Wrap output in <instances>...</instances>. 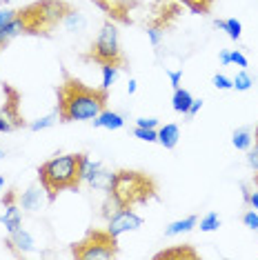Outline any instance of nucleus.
Returning <instances> with one entry per match:
<instances>
[{"mask_svg":"<svg viewBox=\"0 0 258 260\" xmlns=\"http://www.w3.org/2000/svg\"><path fill=\"white\" fill-rule=\"evenodd\" d=\"M136 91H138V82H136V78H129V82H127V93H129V96H134Z\"/></svg>","mask_w":258,"mask_h":260,"instance_id":"nucleus-40","label":"nucleus"},{"mask_svg":"<svg viewBox=\"0 0 258 260\" xmlns=\"http://www.w3.org/2000/svg\"><path fill=\"white\" fill-rule=\"evenodd\" d=\"M178 140H180L178 125H172V122H169V125L158 129V143L165 147V149H174V147L178 145Z\"/></svg>","mask_w":258,"mask_h":260,"instance_id":"nucleus-14","label":"nucleus"},{"mask_svg":"<svg viewBox=\"0 0 258 260\" xmlns=\"http://www.w3.org/2000/svg\"><path fill=\"white\" fill-rule=\"evenodd\" d=\"M245 200H247V205L251 207V209H256L258 211V189L256 191H245Z\"/></svg>","mask_w":258,"mask_h":260,"instance_id":"nucleus-37","label":"nucleus"},{"mask_svg":"<svg viewBox=\"0 0 258 260\" xmlns=\"http://www.w3.org/2000/svg\"><path fill=\"white\" fill-rule=\"evenodd\" d=\"M191 103H194V96L187 89H174V98H172V107H174V111L176 114H183V116H187V111H189V107H191Z\"/></svg>","mask_w":258,"mask_h":260,"instance_id":"nucleus-15","label":"nucleus"},{"mask_svg":"<svg viewBox=\"0 0 258 260\" xmlns=\"http://www.w3.org/2000/svg\"><path fill=\"white\" fill-rule=\"evenodd\" d=\"M114 178H116L114 171H107L105 167H101L96 174H91L85 182L91 189H98V191H111V187H114Z\"/></svg>","mask_w":258,"mask_h":260,"instance_id":"nucleus-12","label":"nucleus"},{"mask_svg":"<svg viewBox=\"0 0 258 260\" xmlns=\"http://www.w3.org/2000/svg\"><path fill=\"white\" fill-rule=\"evenodd\" d=\"M218 58H220V64H222V67H230V64H232V56H230V51H227V49H220Z\"/></svg>","mask_w":258,"mask_h":260,"instance_id":"nucleus-39","label":"nucleus"},{"mask_svg":"<svg viewBox=\"0 0 258 260\" xmlns=\"http://www.w3.org/2000/svg\"><path fill=\"white\" fill-rule=\"evenodd\" d=\"M218 227H220V216L216 214V211H209V214L201 220V232H205V234L218 232Z\"/></svg>","mask_w":258,"mask_h":260,"instance_id":"nucleus-24","label":"nucleus"},{"mask_svg":"<svg viewBox=\"0 0 258 260\" xmlns=\"http://www.w3.org/2000/svg\"><path fill=\"white\" fill-rule=\"evenodd\" d=\"M194 227H198V218L196 216H187V218H180V220L169 222L165 227V236H167V238H174V236L191 232Z\"/></svg>","mask_w":258,"mask_h":260,"instance_id":"nucleus-13","label":"nucleus"},{"mask_svg":"<svg viewBox=\"0 0 258 260\" xmlns=\"http://www.w3.org/2000/svg\"><path fill=\"white\" fill-rule=\"evenodd\" d=\"M5 189V176H0V191Z\"/></svg>","mask_w":258,"mask_h":260,"instance_id":"nucleus-42","label":"nucleus"},{"mask_svg":"<svg viewBox=\"0 0 258 260\" xmlns=\"http://www.w3.org/2000/svg\"><path fill=\"white\" fill-rule=\"evenodd\" d=\"M212 85L216 87V89H220V91H230V89H234V80H232V78H227L225 74H216L214 78H212Z\"/></svg>","mask_w":258,"mask_h":260,"instance_id":"nucleus-27","label":"nucleus"},{"mask_svg":"<svg viewBox=\"0 0 258 260\" xmlns=\"http://www.w3.org/2000/svg\"><path fill=\"white\" fill-rule=\"evenodd\" d=\"M122 207H125V205H122V200H120L118 196H116L114 191H107V198H105V203H103V216L109 220L111 216L118 214Z\"/></svg>","mask_w":258,"mask_h":260,"instance_id":"nucleus-21","label":"nucleus"},{"mask_svg":"<svg viewBox=\"0 0 258 260\" xmlns=\"http://www.w3.org/2000/svg\"><path fill=\"white\" fill-rule=\"evenodd\" d=\"M256 145H258V129H256Z\"/></svg>","mask_w":258,"mask_h":260,"instance_id":"nucleus-45","label":"nucleus"},{"mask_svg":"<svg viewBox=\"0 0 258 260\" xmlns=\"http://www.w3.org/2000/svg\"><path fill=\"white\" fill-rule=\"evenodd\" d=\"M254 185H256V189H258V171L254 174Z\"/></svg>","mask_w":258,"mask_h":260,"instance_id":"nucleus-43","label":"nucleus"},{"mask_svg":"<svg viewBox=\"0 0 258 260\" xmlns=\"http://www.w3.org/2000/svg\"><path fill=\"white\" fill-rule=\"evenodd\" d=\"M156 260H169V258H198V253L191 247H174V249H165L154 256Z\"/></svg>","mask_w":258,"mask_h":260,"instance_id":"nucleus-20","label":"nucleus"},{"mask_svg":"<svg viewBox=\"0 0 258 260\" xmlns=\"http://www.w3.org/2000/svg\"><path fill=\"white\" fill-rule=\"evenodd\" d=\"M16 16H18V11H14V9H9V7L0 9V25H5V22L14 20V18H16Z\"/></svg>","mask_w":258,"mask_h":260,"instance_id":"nucleus-36","label":"nucleus"},{"mask_svg":"<svg viewBox=\"0 0 258 260\" xmlns=\"http://www.w3.org/2000/svg\"><path fill=\"white\" fill-rule=\"evenodd\" d=\"M201 109H203V100H196V98H194L191 107H189V111H187V118H194Z\"/></svg>","mask_w":258,"mask_h":260,"instance_id":"nucleus-38","label":"nucleus"},{"mask_svg":"<svg viewBox=\"0 0 258 260\" xmlns=\"http://www.w3.org/2000/svg\"><path fill=\"white\" fill-rule=\"evenodd\" d=\"M93 129H109V132H118V129L125 127V116L118 114V111H107L103 109L101 114L91 120Z\"/></svg>","mask_w":258,"mask_h":260,"instance_id":"nucleus-8","label":"nucleus"},{"mask_svg":"<svg viewBox=\"0 0 258 260\" xmlns=\"http://www.w3.org/2000/svg\"><path fill=\"white\" fill-rule=\"evenodd\" d=\"M72 251L80 260H109L118 253V247L116 238L105 229V232H91L83 242L74 245Z\"/></svg>","mask_w":258,"mask_h":260,"instance_id":"nucleus-4","label":"nucleus"},{"mask_svg":"<svg viewBox=\"0 0 258 260\" xmlns=\"http://www.w3.org/2000/svg\"><path fill=\"white\" fill-rule=\"evenodd\" d=\"M232 80H234V89L236 91H249L251 85H254V78H251L245 69H240L236 74V78H232Z\"/></svg>","mask_w":258,"mask_h":260,"instance_id":"nucleus-25","label":"nucleus"},{"mask_svg":"<svg viewBox=\"0 0 258 260\" xmlns=\"http://www.w3.org/2000/svg\"><path fill=\"white\" fill-rule=\"evenodd\" d=\"M25 31H27V20L22 18V14L18 11V16H16L14 20L0 25V49H3L5 45H9L14 38H18L20 34H25Z\"/></svg>","mask_w":258,"mask_h":260,"instance_id":"nucleus-7","label":"nucleus"},{"mask_svg":"<svg viewBox=\"0 0 258 260\" xmlns=\"http://www.w3.org/2000/svg\"><path fill=\"white\" fill-rule=\"evenodd\" d=\"M143 218H140L134 209H129V207H122L116 216H111L107 220V232L114 236L116 240L120 238L122 234H129V232H138L140 227H143Z\"/></svg>","mask_w":258,"mask_h":260,"instance_id":"nucleus-6","label":"nucleus"},{"mask_svg":"<svg viewBox=\"0 0 258 260\" xmlns=\"http://www.w3.org/2000/svg\"><path fill=\"white\" fill-rule=\"evenodd\" d=\"M43 191L45 187L43 185H31L27 187V191H22L20 196V207L25 211H40V207H43Z\"/></svg>","mask_w":258,"mask_h":260,"instance_id":"nucleus-10","label":"nucleus"},{"mask_svg":"<svg viewBox=\"0 0 258 260\" xmlns=\"http://www.w3.org/2000/svg\"><path fill=\"white\" fill-rule=\"evenodd\" d=\"M9 247L14 249L16 253H29L36 249V240H34V236L27 232V229H18V232L9 234Z\"/></svg>","mask_w":258,"mask_h":260,"instance_id":"nucleus-9","label":"nucleus"},{"mask_svg":"<svg viewBox=\"0 0 258 260\" xmlns=\"http://www.w3.org/2000/svg\"><path fill=\"white\" fill-rule=\"evenodd\" d=\"M0 224H5L7 234H14L22 227V214H20V207L18 205H5V214L0 216Z\"/></svg>","mask_w":258,"mask_h":260,"instance_id":"nucleus-11","label":"nucleus"},{"mask_svg":"<svg viewBox=\"0 0 258 260\" xmlns=\"http://www.w3.org/2000/svg\"><path fill=\"white\" fill-rule=\"evenodd\" d=\"M58 103H60V120H93L107 103L105 89H89L83 82H78L72 76H64V85L58 87Z\"/></svg>","mask_w":258,"mask_h":260,"instance_id":"nucleus-1","label":"nucleus"},{"mask_svg":"<svg viewBox=\"0 0 258 260\" xmlns=\"http://www.w3.org/2000/svg\"><path fill=\"white\" fill-rule=\"evenodd\" d=\"M62 27L67 29V31H83V29L87 27V18L80 14V11L69 9L62 18Z\"/></svg>","mask_w":258,"mask_h":260,"instance_id":"nucleus-17","label":"nucleus"},{"mask_svg":"<svg viewBox=\"0 0 258 260\" xmlns=\"http://www.w3.org/2000/svg\"><path fill=\"white\" fill-rule=\"evenodd\" d=\"M136 127H145V129H158V118H138Z\"/></svg>","mask_w":258,"mask_h":260,"instance_id":"nucleus-35","label":"nucleus"},{"mask_svg":"<svg viewBox=\"0 0 258 260\" xmlns=\"http://www.w3.org/2000/svg\"><path fill=\"white\" fill-rule=\"evenodd\" d=\"M251 143H254V136H251V132H249L247 127L236 129L234 136H232V145L236 147L238 151H247L249 147H251Z\"/></svg>","mask_w":258,"mask_h":260,"instance_id":"nucleus-18","label":"nucleus"},{"mask_svg":"<svg viewBox=\"0 0 258 260\" xmlns=\"http://www.w3.org/2000/svg\"><path fill=\"white\" fill-rule=\"evenodd\" d=\"M134 136L143 143H158V129H145V127H136Z\"/></svg>","mask_w":258,"mask_h":260,"instance_id":"nucleus-26","label":"nucleus"},{"mask_svg":"<svg viewBox=\"0 0 258 260\" xmlns=\"http://www.w3.org/2000/svg\"><path fill=\"white\" fill-rule=\"evenodd\" d=\"M118 64H103V89L109 91L118 80Z\"/></svg>","mask_w":258,"mask_h":260,"instance_id":"nucleus-23","label":"nucleus"},{"mask_svg":"<svg viewBox=\"0 0 258 260\" xmlns=\"http://www.w3.org/2000/svg\"><path fill=\"white\" fill-rule=\"evenodd\" d=\"M91 58L101 64H120L125 62L120 54V40H118V29L114 22H105L98 31V38L91 47Z\"/></svg>","mask_w":258,"mask_h":260,"instance_id":"nucleus-5","label":"nucleus"},{"mask_svg":"<svg viewBox=\"0 0 258 260\" xmlns=\"http://www.w3.org/2000/svg\"><path fill=\"white\" fill-rule=\"evenodd\" d=\"M165 74H167V78H169V82H172L174 89H178L180 80H183V69H176V72H172V69H165Z\"/></svg>","mask_w":258,"mask_h":260,"instance_id":"nucleus-32","label":"nucleus"},{"mask_svg":"<svg viewBox=\"0 0 258 260\" xmlns=\"http://www.w3.org/2000/svg\"><path fill=\"white\" fill-rule=\"evenodd\" d=\"M58 118H60V111H51V114H47L43 118H38V120L29 122V129H31V132H43V129H49V127L56 125Z\"/></svg>","mask_w":258,"mask_h":260,"instance_id":"nucleus-22","label":"nucleus"},{"mask_svg":"<svg viewBox=\"0 0 258 260\" xmlns=\"http://www.w3.org/2000/svg\"><path fill=\"white\" fill-rule=\"evenodd\" d=\"M111 191L122 200V205L129 207L134 203H145L147 198L154 196V182L140 171H118Z\"/></svg>","mask_w":258,"mask_h":260,"instance_id":"nucleus-3","label":"nucleus"},{"mask_svg":"<svg viewBox=\"0 0 258 260\" xmlns=\"http://www.w3.org/2000/svg\"><path fill=\"white\" fill-rule=\"evenodd\" d=\"M14 129H16V125L0 111V134H9V132H14Z\"/></svg>","mask_w":258,"mask_h":260,"instance_id":"nucleus-33","label":"nucleus"},{"mask_svg":"<svg viewBox=\"0 0 258 260\" xmlns=\"http://www.w3.org/2000/svg\"><path fill=\"white\" fill-rule=\"evenodd\" d=\"M247 165L254 171H258V145L254 147V149H251V147L247 149Z\"/></svg>","mask_w":258,"mask_h":260,"instance_id":"nucleus-34","label":"nucleus"},{"mask_svg":"<svg viewBox=\"0 0 258 260\" xmlns=\"http://www.w3.org/2000/svg\"><path fill=\"white\" fill-rule=\"evenodd\" d=\"M38 180L45 187L49 200L64 189H78V153H62V156L49 158L38 167Z\"/></svg>","mask_w":258,"mask_h":260,"instance_id":"nucleus-2","label":"nucleus"},{"mask_svg":"<svg viewBox=\"0 0 258 260\" xmlns=\"http://www.w3.org/2000/svg\"><path fill=\"white\" fill-rule=\"evenodd\" d=\"M214 25L218 29H222V31H227V36L232 40H240V36H243V25H240V20H236V18L214 20Z\"/></svg>","mask_w":258,"mask_h":260,"instance_id":"nucleus-19","label":"nucleus"},{"mask_svg":"<svg viewBox=\"0 0 258 260\" xmlns=\"http://www.w3.org/2000/svg\"><path fill=\"white\" fill-rule=\"evenodd\" d=\"M5 91H7V85H3V87H0V111H3L5 107H7V98L3 100V93H5Z\"/></svg>","mask_w":258,"mask_h":260,"instance_id":"nucleus-41","label":"nucleus"},{"mask_svg":"<svg viewBox=\"0 0 258 260\" xmlns=\"http://www.w3.org/2000/svg\"><path fill=\"white\" fill-rule=\"evenodd\" d=\"M243 222H245V227L251 229V232H258V211L256 209H249L247 214L243 216Z\"/></svg>","mask_w":258,"mask_h":260,"instance_id":"nucleus-29","label":"nucleus"},{"mask_svg":"<svg viewBox=\"0 0 258 260\" xmlns=\"http://www.w3.org/2000/svg\"><path fill=\"white\" fill-rule=\"evenodd\" d=\"M147 38H149L151 47H158L163 43V38H165V31H163L160 27H147Z\"/></svg>","mask_w":258,"mask_h":260,"instance_id":"nucleus-28","label":"nucleus"},{"mask_svg":"<svg viewBox=\"0 0 258 260\" xmlns=\"http://www.w3.org/2000/svg\"><path fill=\"white\" fill-rule=\"evenodd\" d=\"M3 3H9V0H3Z\"/></svg>","mask_w":258,"mask_h":260,"instance_id":"nucleus-46","label":"nucleus"},{"mask_svg":"<svg viewBox=\"0 0 258 260\" xmlns=\"http://www.w3.org/2000/svg\"><path fill=\"white\" fill-rule=\"evenodd\" d=\"M230 56H232V64H236V67H240V69L247 67V56H245L243 51L234 49V51H230Z\"/></svg>","mask_w":258,"mask_h":260,"instance_id":"nucleus-31","label":"nucleus"},{"mask_svg":"<svg viewBox=\"0 0 258 260\" xmlns=\"http://www.w3.org/2000/svg\"><path fill=\"white\" fill-rule=\"evenodd\" d=\"M3 158H5V149H3V147H0V160H3Z\"/></svg>","mask_w":258,"mask_h":260,"instance_id":"nucleus-44","label":"nucleus"},{"mask_svg":"<svg viewBox=\"0 0 258 260\" xmlns=\"http://www.w3.org/2000/svg\"><path fill=\"white\" fill-rule=\"evenodd\" d=\"M183 5H187L189 9H194V11H207V7H209V3L212 0H180Z\"/></svg>","mask_w":258,"mask_h":260,"instance_id":"nucleus-30","label":"nucleus"},{"mask_svg":"<svg viewBox=\"0 0 258 260\" xmlns=\"http://www.w3.org/2000/svg\"><path fill=\"white\" fill-rule=\"evenodd\" d=\"M101 167H103V162L91 160L87 153H78V178H80V182H85L91 174H96Z\"/></svg>","mask_w":258,"mask_h":260,"instance_id":"nucleus-16","label":"nucleus"}]
</instances>
